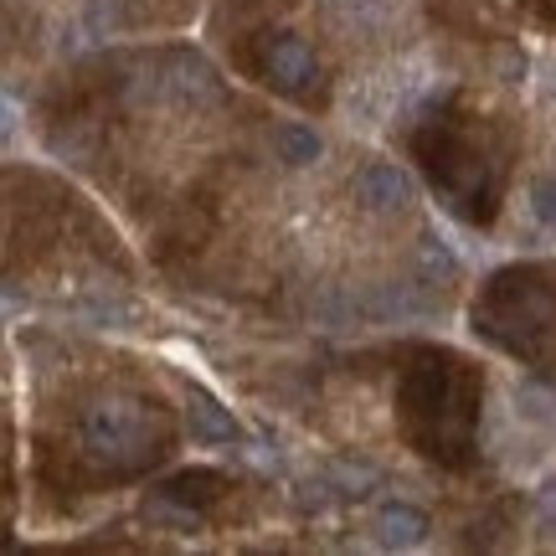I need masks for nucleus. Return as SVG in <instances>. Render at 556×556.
Here are the masks:
<instances>
[{"label": "nucleus", "instance_id": "f257e3e1", "mask_svg": "<svg viewBox=\"0 0 556 556\" xmlns=\"http://www.w3.org/2000/svg\"><path fill=\"white\" fill-rule=\"evenodd\" d=\"M407 150H413V165L422 170L428 191L458 222L490 227L500 217L520 165L516 124L500 109L454 88L438 103H428V114L407 135Z\"/></svg>", "mask_w": 556, "mask_h": 556}, {"label": "nucleus", "instance_id": "7ed1b4c3", "mask_svg": "<svg viewBox=\"0 0 556 556\" xmlns=\"http://www.w3.org/2000/svg\"><path fill=\"white\" fill-rule=\"evenodd\" d=\"M475 336L510 361L556 377V263H510L479 283Z\"/></svg>", "mask_w": 556, "mask_h": 556}, {"label": "nucleus", "instance_id": "f03ea898", "mask_svg": "<svg viewBox=\"0 0 556 556\" xmlns=\"http://www.w3.org/2000/svg\"><path fill=\"white\" fill-rule=\"evenodd\" d=\"M484 366L454 345L407 340L392 351V422L422 464L469 475L479 464Z\"/></svg>", "mask_w": 556, "mask_h": 556}]
</instances>
